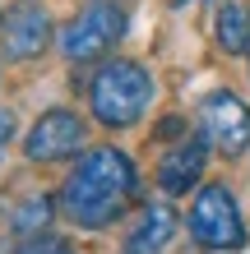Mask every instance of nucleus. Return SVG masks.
<instances>
[{
    "instance_id": "6e6552de",
    "label": "nucleus",
    "mask_w": 250,
    "mask_h": 254,
    "mask_svg": "<svg viewBox=\"0 0 250 254\" xmlns=\"http://www.w3.org/2000/svg\"><path fill=\"white\" fill-rule=\"evenodd\" d=\"M204 167H209V139H185L171 153H163V162H158V185H163V194H190L199 185Z\"/></svg>"
},
{
    "instance_id": "ddd939ff",
    "label": "nucleus",
    "mask_w": 250,
    "mask_h": 254,
    "mask_svg": "<svg viewBox=\"0 0 250 254\" xmlns=\"http://www.w3.org/2000/svg\"><path fill=\"white\" fill-rule=\"evenodd\" d=\"M42 254H75V250H65V245H47Z\"/></svg>"
},
{
    "instance_id": "f257e3e1",
    "label": "nucleus",
    "mask_w": 250,
    "mask_h": 254,
    "mask_svg": "<svg viewBox=\"0 0 250 254\" xmlns=\"http://www.w3.org/2000/svg\"><path fill=\"white\" fill-rule=\"evenodd\" d=\"M135 190H139L135 162H130L121 148H93V153H83L79 167L70 171V181L61 190V208H65V217L75 222V227L102 231L135 203Z\"/></svg>"
},
{
    "instance_id": "39448f33",
    "label": "nucleus",
    "mask_w": 250,
    "mask_h": 254,
    "mask_svg": "<svg viewBox=\"0 0 250 254\" xmlns=\"http://www.w3.org/2000/svg\"><path fill=\"white\" fill-rule=\"evenodd\" d=\"M199 125H204V139H209L218 153L237 157L250 148V107L237 97V93H209L199 107Z\"/></svg>"
},
{
    "instance_id": "dca6fc26",
    "label": "nucleus",
    "mask_w": 250,
    "mask_h": 254,
    "mask_svg": "<svg viewBox=\"0 0 250 254\" xmlns=\"http://www.w3.org/2000/svg\"><path fill=\"white\" fill-rule=\"evenodd\" d=\"M246 56H250V51H246Z\"/></svg>"
},
{
    "instance_id": "20e7f679",
    "label": "nucleus",
    "mask_w": 250,
    "mask_h": 254,
    "mask_svg": "<svg viewBox=\"0 0 250 254\" xmlns=\"http://www.w3.org/2000/svg\"><path fill=\"white\" fill-rule=\"evenodd\" d=\"M125 33V9L121 5H88L83 14H75L65 28H61V51H65V61H75V65H88V61H97V56H107L116 42H121Z\"/></svg>"
},
{
    "instance_id": "423d86ee",
    "label": "nucleus",
    "mask_w": 250,
    "mask_h": 254,
    "mask_svg": "<svg viewBox=\"0 0 250 254\" xmlns=\"http://www.w3.org/2000/svg\"><path fill=\"white\" fill-rule=\"evenodd\" d=\"M79 148H83V121L75 111L37 116V125L28 129V139H23V153L33 162H61V157H75Z\"/></svg>"
},
{
    "instance_id": "f8f14e48",
    "label": "nucleus",
    "mask_w": 250,
    "mask_h": 254,
    "mask_svg": "<svg viewBox=\"0 0 250 254\" xmlns=\"http://www.w3.org/2000/svg\"><path fill=\"white\" fill-rule=\"evenodd\" d=\"M14 129H19V121H14V111H9V107H0V157L9 153V143H14Z\"/></svg>"
},
{
    "instance_id": "0eeeda50",
    "label": "nucleus",
    "mask_w": 250,
    "mask_h": 254,
    "mask_svg": "<svg viewBox=\"0 0 250 254\" xmlns=\"http://www.w3.org/2000/svg\"><path fill=\"white\" fill-rule=\"evenodd\" d=\"M47 42H51V19L42 5H19L0 23V56L5 61H33L47 51Z\"/></svg>"
},
{
    "instance_id": "9d476101",
    "label": "nucleus",
    "mask_w": 250,
    "mask_h": 254,
    "mask_svg": "<svg viewBox=\"0 0 250 254\" xmlns=\"http://www.w3.org/2000/svg\"><path fill=\"white\" fill-rule=\"evenodd\" d=\"M213 33H218V47H223L227 56L250 51V9L241 5V0H223V5H218Z\"/></svg>"
},
{
    "instance_id": "7ed1b4c3",
    "label": "nucleus",
    "mask_w": 250,
    "mask_h": 254,
    "mask_svg": "<svg viewBox=\"0 0 250 254\" xmlns=\"http://www.w3.org/2000/svg\"><path fill=\"white\" fill-rule=\"evenodd\" d=\"M190 236L204 250H218V254L246 245V217H241L227 185H204L195 194V203H190Z\"/></svg>"
},
{
    "instance_id": "1a4fd4ad",
    "label": "nucleus",
    "mask_w": 250,
    "mask_h": 254,
    "mask_svg": "<svg viewBox=\"0 0 250 254\" xmlns=\"http://www.w3.org/2000/svg\"><path fill=\"white\" fill-rule=\"evenodd\" d=\"M176 231V213L171 203H144V213L135 222V231H130L125 241V254H158Z\"/></svg>"
},
{
    "instance_id": "4468645a",
    "label": "nucleus",
    "mask_w": 250,
    "mask_h": 254,
    "mask_svg": "<svg viewBox=\"0 0 250 254\" xmlns=\"http://www.w3.org/2000/svg\"><path fill=\"white\" fill-rule=\"evenodd\" d=\"M167 5H171V9H185V5H190V0H167Z\"/></svg>"
},
{
    "instance_id": "9b49d317",
    "label": "nucleus",
    "mask_w": 250,
    "mask_h": 254,
    "mask_svg": "<svg viewBox=\"0 0 250 254\" xmlns=\"http://www.w3.org/2000/svg\"><path fill=\"white\" fill-rule=\"evenodd\" d=\"M47 217H51V203H47V199H33V203H28L23 213H19L14 231H19V236H33V231H42V227H47Z\"/></svg>"
},
{
    "instance_id": "f03ea898",
    "label": "nucleus",
    "mask_w": 250,
    "mask_h": 254,
    "mask_svg": "<svg viewBox=\"0 0 250 254\" xmlns=\"http://www.w3.org/2000/svg\"><path fill=\"white\" fill-rule=\"evenodd\" d=\"M153 102V74L139 61H107L88 83V107L107 129L135 125Z\"/></svg>"
},
{
    "instance_id": "2eb2a0df",
    "label": "nucleus",
    "mask_w": 250,
    "mask_h": 254,
    "mask_svg": "<svg viewBox=\"0 0 250 254\" xmlns=\"http://www.w3.org/2000/svg\"><path fill=\"white\" fill-rule=\"evenodd\" d=\"M97 5H116V0H97Z\"/></svg>"
}]
</instances>
